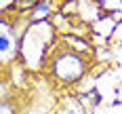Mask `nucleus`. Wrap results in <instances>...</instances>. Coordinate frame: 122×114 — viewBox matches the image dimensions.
I'll use <instances>...</instances> for the list:
<instances>
[{
	"instance_id": "4",
	"label": "nucleus",
	"mask_w": 122,
	"mask_h": 114,
	"mask_svg": "<svg viewBox=\"0 0 122 114\" xmlns=\"http://www.w3.org/2000/svg\"><path fill=\"white\" fill-rule=\"evenodd\" d=\"M120 2H122V0H120Z\"/></svg>"
},
{
	"instance_id": "1",
	"label": "nucleus",
	"mask_w": 122,
	"mask_h": 114,
	"mask_svg": "<svg viewBox=\"0 0 122 114\" xmlns=\"http://www.w3.org/2000/svg\"><path fill=\"white\" fill-rule=\"evenodd\" d=\"M49 70L55 80L70 85V82H76V80H80L84 76L86 59L80 53H76L74 49L65 47V49L57 51V53H53L49 57Z\"/></svg>"
},
{
	"instance_id": "3",
	"label": "nucleus",
	"mask_w": 122,
	"mask_h": 114,
	"mask_svg": "<svg viewBox=\"0 0 122 114\" xmlns=\"http://www.w3.org/2000/svg\"><path fill=\"white\" fill-rule=\"evenodd\" d=\"M2 114H15V108L9 101H2Z\"/></svg>"
},
{
	"instance_id": "2",
	"label": "nucleus",
	"mask_w": 122,
	"mask_h": 114,
	"mask_svg": "<svg viewBox=\"0 0 122 114\" xmlns=\"http://www.w3.org/2000/svg\"><path fill=\"white\" fill-rule=\"evenodd\" d=\"M40 2L42 0H17L13 6H15V11H19V13H30V11H34Z\"/></svg>"
}]
</instances>
